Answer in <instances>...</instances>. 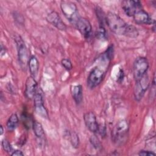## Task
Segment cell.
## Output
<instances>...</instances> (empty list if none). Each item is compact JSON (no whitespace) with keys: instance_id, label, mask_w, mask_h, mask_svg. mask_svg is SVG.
<instances>
[{"instance_id":"4","label":"cell","mask_w":156,"mask_h":156,"mask_svg":"<svg viewBox=\"0 0 156 156\" xmlns=\"http://www.w3.org/2000/svg\"><path fill=\"white\" fill-rule=\"evenodd\" d=\"M15 40L16 43L19 64L23 70H26L27 66H28V62L30 58L29 57L27 48L23 38L20 36L16 37Z\"/></svg>"},{"instance_id":"8","label":"cell","mask_w":156,"mask_h":156,"mask_svg":"<svg viewBox=\"0 0 156 156\" xmlns=\"http://www.w3.org/2000/svg\"><path fill=\"white\" fill-rule=\"evenodd\" d=\"M34 109L36 113L43 118H48L49 115L46 108L44 105L43 98L41 92L38 88L37 92L34 97Z\"/></svg>"},{"instance_id":"7","label":"cell","mask_w":156,"mask_h":156,"mask_svg":"<svg viewBox=\"0 0 156 156\" xmlns=\"http://www.w3.org/2000/svg\"><path fill=\"white\" fill-rule=\"evenodd\" d=\"M149 81L147 74L140 79L135 81L133 94L135 99L136 101H140L143 98L146 90L149 88Z\"/></svg>"},{"instance_id":"20","label":"cell","mask_w":156,"mask_h":156,"mask_svg":"<svg viewBox=\"0 0 156 156\" xmlns=\"http://www.w3.org/2000/svg\"><path fill=\"white\" fill-rule=\"evenodd\" d=\"M69 138L73 147L77 148L79 146V138L78 135L74 131L69 132Z\"/></svg>"},{"instance_id":"16","label":"cell","mask_w":156,"mask_h":156,"mask_svg":"<svg viewBox=\"0 0 156 156\" xmlns=\"http://www.w3.org/2000/svg\"><path fill=\"white\" fill-rule=\"evenodd\" d=\"M28 68L30 76L35 78L39 69V62L35 56L32 55L30 57L28 62Z\"/></svg>"},{"instance_id":"5","label":"cell","mask_w":156,"mask_h":156,"mask_svg":"<svg viewBox=\"0 0 156 156\" xmlns=\"http://www.w3.org/2000/svg\"><path fill=\"white\" fill-rule=\"evenodd\" d=\"M149 66V62L146 57H138L135 59L133 65V73L135 81L146 74Z\"/></svg>"},{"instance_id":"27","label":"cell","mask_w":156,"mask_h":156,"mask_svg":"<svg viewBox=\"0 0 156 156\" xmlns=\"http://www.w3.org/2000/svg\"><path fill=\"white\" fill-rule=\"evenodd\" d=\"M10 155L12 156H23L24 155V154L20 150H14Z\"/></svg>"},{"instance_id":"23","label":"cell","mask_w":156,"mask_h":156,"mask_svg":"<svg viewBox=\"0 0 156 156\" xmlns=\"http://www.w3.org/2000/svg\"><path fill=\"white\" fill-rule=\"evenodd\" d=\"M106 30L105 27L103 26H99V28L97 31V37L99 40H104L106 38Z\"/></svg>"},{"instance_id":"22","label":"cell","mask_w":156,"mask_h":156,"mask_svg":"<svg viewBox=\"0 0 156 156\" xmlns=\"http://www.w3.org/2000/svg\"><path fill=\"white\" fill-rule=\"evenodd\" d=\"M2 148L7 153H9V154H12V152L14 151L12 145L10 144V143H9V141L6 140V139H4L2 140Z\"/></svg>"},{"instance_id":"18","label":"cell","mask_w":156,"mask_h":156,"mask_svg":"<svg viewBox=\"0 0 156 156\" xmlns=\"http://www.w3.org/2000/svg\"><path fill=\"white\" fill-rule=\"evenodd\" d=\"M18 124V117L16 113H13L9 118L6 126L9 131H13L17 127Z\"/></svg>"},{"instance_id":"3","label":"cell","mask_w":156,"mask_h":156,"mask_svg":"<svg viewBox=\"0 0 156 156\" xmlns=\"http://www.w3.org/2000/svg\"><path fill=\"white\" fill-rule=\"evenodd\" d=\"M61 10L66 18L71 23L76 25L79 16V11L76 5L68 1H63L60 3Z\"/></svg>"},{"instance_id":"13","label":"cell","mask_w":156,"mask_h":156,"mask_svg":"<svg viewBox=\"0 0 156 156\" xmlns=\"http://www.w3.org/2000/svg\"><path fill=\"white\" fill-rule=\"evenodd\" d=\"M46 20L60 30H65L66 29V26L55 11H52L49 13L46 16Z\"/></svg>"},{"instance_id":"2","label":"cell","mask_w":156,"mask_h":156,"mask_svg":"<svg viewBox=\"0 0 156 156\" xmlns=\"http://www.w3.org/2000/svg\"><path fill=\"white\" fill-rule=\"evenodd\" d=\"M129 126L127 121L121 119L117 122L112 132V139L116 144L123 145L127 140Z\"/></svg>"},{"instance_id":"11","label":"cell","mask_w":156,"mask_h":156,"mask_svg":"<svg viewBox=\"0 0 156 156\" xmlns=\"http://www.w3.org/2000/svg\"><path fill=\"white\" fill-rule=\"evenodd\" d=\"M83 120L87 129L93 133H97L99 128L96 116L93 112H87L83 115Z\"/></svg>"},{"instance_id":"6","label":"cell","mask_w":156,"mask_h":156,"mask_svg":"<svg viewBox=\"0 0 156 156\" xmlns=\"http://www.w3.org/2000/svg\"><path fill=\"white\" fill-rule=\"evenodd\" d=\"M105 73V70L100 66H96L90 72L87 77V86L90 89H93L98 86L102 81Z\"/></svg>"},{"instance_id":"17","label":"cell","mask_w":156,"mask_h":156,"mask_svg":"<svg viewBox=\"0 0 156 156\" xmlns=\"http://www.w3.org/2000/svg\"><path fill=\"white\" fill-rule=\"evenodd\" d=\"M32 127L35 136L38 138H39L40 140H43L44 138V131L41 123H40L37 121L34 120Z\"/></svg>"},{"instance_id":"14","label":"cell","mask_w":156,"mask_h":156,"mask_svg":"<svg viewBox=\"0 0 156 156\" xmlns=\"http://www.w3.org/2000/svg\"><path fill=\"white\" fill-rule=\"evenodd\" d=\"M134 21L138 24H152L155 20L143 9L138 10L133 16Z\"/></svg>"},{"instance_id":"25","label":"cell","mask_w":156,"mask_h":156,"mask_svg":"<svg viewBox=\"0 0 156 156\" xmlns=\"http://www.w3.org/2000/svg\"><path fill=\"white\" fill-rule=\"evenodd\" d=\"M113 45H110L108 47L107 51H105V57L108 60H111L112 58H113Z\"/></svg>"},{"instance_id":"9","label":"cell","mask_w":156,"mask_h":156,"mask_svg":"<svg viewBox=\"0 0 156 156\" xmlns=\"http://www.w3.org/2000/svg\"><path fill=\"white\" fill-rule=\"evenodd\" d=\"M121 7L124 13L130 17H133L134 14L139 10L143 9L142 4L139 1L125 0L121 2Z\"/></svg>"},{"instance_id":"1","label":"cell","mask_w":156,"mask_h":156,"mask_svg":"<svg viewBox=\"0 0 156 156\" xmlns=\"http://www.w3.org/2000/svg\"><path fill=\"white\" fill-rule=\"evenodd\" d=\"M106 24L115 34L127 37L131 24L127 23L118 14L108 12L106 15Z\"/></svg>"},{"instance_id":"10","label":"cell","mask_w":156,"mask_h":156,"mask_svg":"<svg viewBox=\"0 0 156 156\" xmlns=\"http://www.w3.org/2000/svg\"><path fill=\"white\" fill-rule=\"evenodd\" d=\"M76 26L78 30L85 38L87 39L90 37L92 32V26L88 19L80 17L77 21Z\"/></svg>"},{"instance_id":"12","label":"cell","mask_w":156,"mask_h":156,"mask_svg":"<svg viewBox=\"0 0 156 156\" xmlns=\"http://www.w3.org/2000/svg\"><path fill=\"white\" fill-rule=\"evenodd\" d=\"M37 89L38 85L35 78L31 76L28 77L25 83V96L29 99H34V97L37 92Z\"/></svg>"},{"instance_id":"24","label":"cell","mask_w":156,"mask_h":156,"mask_svg":"<svg viewBox=\"0 0 156 156\" xmlns=\"http://www.w3.org/2000/svg\"><path fill=\"white\" fill-rule=\"evenodd\" d=\"M61 63L62 66L64 67V68L68 71H69L73 68L72 63L69 58H63L61 61Z\"/></svg>"},{"instance_id":"28","label":"cell","mask_w":156,"mask_h":156,"mask_svg":"<svg viewBox=\"0 0 156 156\" xmlns=\"http://www.w3.org/2000/svg\"><path fill=\"white\" fill-rule=\"evenodd\" d=\"M6 52V49L5 46L3 45L2 43H1V56H2L3 55H4Z\"/></svg>"},{"instance_id":"19","label":"cell","mask_w":156,"mask_h":156,"mask_svg":"<svg viewBox=\"0 0 156 156\" xmlns=\"http://www.w3.org/2000/svg\"><path fill=\"white\" fill-rule=\"evenodd\" d=\"M96 16L99 23V26H103L105 27V24H106V15L102 10V9L97 6L95 9Z\"/></svg>"},{"instance_id":"29","label":"cell","mask_w":156,"mask_h":156,"mask_svg":"<svg viewBox=\"0 0 156 156\" xmlns=\"http://www.w3.org/2000/svg\"><path fill=\"white\" fill-rule=\"evenodd\" d=\"M124 77V73L122 72V70H120L118 74V81H121L122 80Z\"/></svg>"},{"instance_id":"30","label":"cell","mask_w":156,"mask_h":156,"mask_svg":"<svg viewBox=\"0 0 156 156\" xmlns=\"http://www.w3.org/2000/svg\"><path fill=\"white\" fill-rule=\"evenodd\" d=\"M0 129H1V131H0V134L1 135H2L3 132H4V129H3V127L2 125H1L0 126Z\"/></svg>"},{"instance_id":"21","label":"cell","mask_w":156,"mask_h":156,"mask_svg":"<svg viewBox=\"0 0 156 156\" xmlns=\"http://www.w3.org/2000/svg\"><path fill=\"white\" fill-rule=\"evenodd\" d=\"M90 143L93 145V146L96 149V150H101L102 149V144L101 141H99V138L96 135H92L90 137Z\"/></svg>"},{"instance_id":"26","label":"cell","mask_w":156,"mask_h":156,"mask_svg":"<svg viewBox=\"0 0 156 156\" xmlns=\"http://www.w3.org/2000/svg\"><path fill=\"white\" fill-rule=\"evenodd\" d=\"M139 155H144V156H152L155 155V154L151 151H146V150H141L138 153Z\"/></svg>"},{"instance_id":"15","label":"cell","mask_w":156,"mask_h":156,"mask_svg":"<svg viewBox=\"0 0 156 156\" xmlns=\"http://www.w3.org/2000/svg\"><path fill=\"white\" fill-rule=\"evenodd\" d=\"M71 94L75 102L79 105L83 100V88L81 85H74L71 88Z\"/></svg>"}]
</instances>
